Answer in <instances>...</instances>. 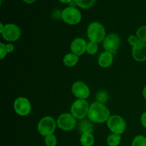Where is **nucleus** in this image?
<instances>
[{"instance_id": "obj_15", "label": "nucleus", "mask_w": 146, "mask_h": 146, "mask_svg": "<svg viewBox=\"0 0 146 146\" xmlns=\"http://www.w3.org/2000/svg\"><path fill=\"white\" fill-rule=\"evenodd\" d=\"M78 57L79 56L73 53H69L64 56V58H63V63L66 66L73 67L78 63V59H79Z\"/></svg>"}, {"instance_id": "obj_27", "label": "nucleus", "mask_w": 146, "mask_h": 146, "mask_svg": "<svg viewBox=\"0 0 146 146\" xmlns=\"http://www.w3.org/2000/svg\"><path fill=\"white\" fill-rule=\"evenodd\" d=\"M6 47H7V52L8 53H11L14 51V45H12V44H6Z\"/></svg>"}, {"instance_id": "obj_3", "label": "nucleus", "mask_w": 146, "mask_h": 146, "mask_svg": "<svg viewBox=\"0 0 146 146\" xmlns=\"http://www.w3.org/2000/svg\"><path fill=\"white\" fill-rule=\"evenodd\" d=\"M56 127V122L51 116H45L41 118L37 125V130L42 136H48L54 134Z\"/></svg>"}, {"instance_id": "obj_16", "label": "nucleus", "mask_w": 146, "mask_h": 146, "mask_svg": "<svg viewBox=\"0 0 146 146\" xmlns=\"http://www.w3.org/2000/svg\"><path fill=\"white\" fill-rule=\"evenodd\" d=\"M80 142L83 146H93L94 144V137L91 132L82 133Z\"/></svg>"}, {"instance_id": "obj_11", "label": "nucleus", "mask_w": 146, "mask_h": 146, "mask_svg": "<svg viewBox=\"0 0 146 146\" xmlns=\"http://www.w3.org/2000/svg\"><path fill=\"white\" fill-rule=\"evenodd\" d=\"M71 91L78 99L86 100L90 95V89L83 81H76L71 87Z\"/></svg>"}, {"instance_id": "obj_20", "label": "nucleus", "mask_w": 146, "mask_h": 146, "mask_svg": "<svg viewBox=\"0 0 146 146\" xmlns=\"http://www.w3.org/2000/svg\"><path fill=\"white\" fill-rule=\"evenodd\" d=\"M98 44L95 42H92V41H90L89 43L87 44L86 46V52L88 53L90 55H94L95 54H96L97 51H98Z\"/></svg>"}, {"instance_id": "obj_29", "label": "nucleus", "mask_w": 146, "mask_h": 146, "mask_svg": "<svg viewBox=\"0 0 146 146\" xmlns=\"http://www.w3.org/2000/svg\"><path fill=\"white\" fill-rule=\"evenodd\" d=\"M143 96L144 98L146 100V85H145V86L144 87L143 91Z\"/></svg>"}, {"instance_id": "obj_1", "label": "nucleus", "mask_w": 146, "mask_h": 146, "mask_svg": "<svg viewBox=\"0 0 146 146\" xmlns=\"http://www.w3.org/2000/svg\"><path fill=\"white\" fill-rule=\"evenodd\" d=\"M88 118L91 121L96 123L107 122L110 118V111L104 104L96 101L90 105Z\"/></svg>"}, {"instance_id": "obj_21", "label": "nucleus", "mask_w": 146, "mask_h": 146, "mask_svg": "<svg viewBox=\"0 0 146 146\" xmlns=\"http://www.w3.org/2000/svg\"><path fill=\"white\" fill-rule=\"evenodd\" d=\"M44 143L46 146H56L58 141H57L56 137L54 134H52V135H49L45 137Z\"/></svg>"}, {"instance_id": "obj_22", "label": "nucleus", "mask_w": 146, "mask_h": 146, "mask_svg": "<svg viewBox=\"0 0 146 146\" xmlns=\"http://www.w3.org/2000/svg\"><path fill=\"white\" fill-rule=\"evenodd\" d=\"M136 36L140 41L146 42V26H143L137 30Z\"/></svg>"}, {"instance_id": "obj_6", "label": "nucleus", "mask_w": 146, "mask_h": 146, "mask_svg": "<svg viewBox=\"0 0 146 146\" xmlns=\"http://www.w3.org/2000/svg\"><path fill=\"white\" fill-rule=\"evenodd\" d=\"M61 17L64 22L70 25H75L81 21L82 16L78 9L75 7H68L63 10Z\"/></svg>"}, {"instance_id": "obj_14", "label": "nucleus", "mask_w": 146, "mask_h": 146, "mask_svg": "<svg viewBox=\"0 0 146 146\" xmlns=\"http://www.w3.org/2000/svg\"><path fill=\"white\" fill-rule=\"evenodd\" d=\"M113 61V54L108 51H105L99 56L98 63V65L102 68H108L112 64Z\"/></svg>"}, {"instance_id": "obj_8", "label": "nucleus", "mask_w": 146, "mask_h": 146, "mask_svg": "<svg viewBox=\"0 0 146 146\" xmlns=\"http://www.w3.org/2000/svg\"><path fill=\"white\" fill-rule=\"evenodd\" d=\"M76 125V118L71 113H62L57 119V125L60 129L70 131L74 129Z\"/></svg>"}, {"instance_id": "obj_24", "label": "nucleus", "mask_w": 146, "mask_h": 146, "mask_svg": "<svg viewBox=\"0 0 146 146\" xmlns=\"http://www.w3.org/2000/svg\"><path fill=\"white\" fill-rule=\"evenodd\" d=\"M140 40L138 39V37L136 36H133V35H131L128 36V44H130L132 46H134L135 45H136L138 42H139Z\"/></svg>"}, {"instance_id": "obj_18", "label": "nucleus", "mask_w": 146, "mask_h": 146, "mask_svg": "<svg viewBox=\"0 0 146 146\" xmlns=\"http://www.w3.org/2000/svg\"><path fill=\"white\" fill-rule=\"evenodd\" d=\"M96 0H74L76 4L82 9H89L95 4Z\"/></svg>"}, {"instance_id": "obj_23", "label": "nucleus", "mask_w": 146, "mask_h": 146, "mask_svg": "<svg viewBox=\"0 0 146 146\" xmlns=\"http://www.w3.org/2000/svg\"><path fill=\"white\" fill-rule=\"evenodd\" d=\"M96 99L97 101L101 104H104L108 100V94L105 91H100L98 94H96Z\"/></svg>"}, {"instance_id": "obj_12", "label": "nucleus", "mask_w": 146, "mask_h": 146, "mask_svg": "<svg viewBox=\"0 0 146 146\" xmlns=\"http://www.w3.org/2000/svg\"><path fill=\"white\" fill-rule=\"evenodd\" d=\"M132 56L138 62L146 61V42L139 41L136 45L133 46Z\"/></svg>"}, {"instance_id": "obj_7", "label": "nucleus", "mask_w": 146, "mask_h": 146, "mask_svg": "<svg viewBox=\"0 0 146 146\" xmlns=\"http://www.w3.org/2000/svg\"><path fill=\"white\" fill-rule=\"evenodd\" d=\"M0 33L3 38L7 41H15L21 36V30L19 27L14 24H7L4 25Z\"/></svg>"}, {"instance_id": "obj_28", "label": "nucleus", "mask_w": 146, "mask_h": 146, "mask_svg": "<svg viewBox=\"0 0 146 146\" xmlns=\"http://www.w3.org/2000/svg\"><path fill=\"white\" fill-rule=\"evenodd\" d=\"M23 1H24V2L27 3V4H32V3H34L36 0H23Z\"/></svg>"}, {"instance_id": "obj_31", "label": "nucleus", "mask_w": 146, "mask_h": 146, "mask_svg": "<svg viewBox=\"0 0 146 146\" xmlns=\"http://www.w3.org/2000/svg\"><path fill=\"white\" fill-rule=\"evenodd\" d=\"M3 1V0H1V1Z\"/></svg>"}, {"instance_id": "obj_17", "label": "nucleus", "mask_w": 146, "mask_h": 146, "mask_svg": "<svg viewBox=\"0 0 146 146\" xmlns=\"http://www.w3.org/2000/svg\"><path fill=\"white\" fill-rule=\"evenodd\" d=\"M121 135L115 133H111L107 138L106 143L108 146H118L121 143Z\"/></svg>"}, {"instance_id": "obj_26", "label": "nucleus", "mask_w": 146, "mask_h": 146, "mask_svg": "<svg viewBox=\"0 0 146 146\" xmlns=\"http://www.w3.org/2000/svg\"><path fill=\"white\" fill-rule=\"evenodd\" d=\"M141 122L143 126L146 129V111L141 115Z\"/></svg>"}, {"instance_id": "obj_19", "label": "nucleus", "mask_w": 146, "mask_h": 146, "mask_svg": "<svg viewBox=\"0 0 146 146\" xmlns=\"http://www.w3.org/2000/svg\"><path fill=\"white\" fill-rule=\"evenodd\" d=\"M132 146H146V138L142 135H136L133 140Z\"/></svg>"}, {"instance_id": "obj_10", "label": "nucleus", "mask_w": 146, "mask_h": 146, "mask_svg": "<svg viewBox=\"0 0 146 146\" xmlns=\"http://www.w3.org/2000/svg\"><path fill=\"white\" fill-rule=\"evenodd\" d=\"M121 44V38L116 34H110L106 36L103 41V46L106 51L115 54L118 51Z\"/></svg>"}, {"instance_id": "obj_30", "label": "nucleus", "mask_w": 146, "mask_h": 146, "mask_svg": "<svg viewBox=\"0 0 146 146\" xmlns=\"http://www.w3.org/2000/svg\"><path fill=\"white\" fill-rule=\"evenodd\" d=\"M61 2L65 3V4H67V3H71L73 0H59Z\"/></svg>"}, {"instance_id": "obj_9", "label": "nucleus", "mask_w": 146, "mask_h": 146, "mask_svg": "<svg viewBox=\"0 0 146 146\" xmlns=\"http://www.w3.org/2000/svg\"><path fill=\"white\" fill-rule=\"evenodd\" d=\"M14 109L17 115L26 116L31 112V106L30 101L25 97H19L14 102Z\"/></svg>"}, {"instance_id": "obj_4", "label": "nucleus", "mask_w": 146, "mask_h": 146, "mask_svg": "<svg viewBox=\"0 0 146 146\" xmlns=\"http://www.w3.org/2000/svg\"><path fill=\"white\" fill-rule=\"evenodd\" d=\"M90 106L86 100L77 99L73 103L71 107V113L76 119H84L88 115Z\"/></svg>"}, {"instance_id": "obj_2", "label": "nucleus", "mask_w": 146, "mask_h": 146, "mask_svg": "<svg viewBox=\"0 0 146 146\" xmlns=\"http://www.w3.org/2000/svg\"><path fill=\"white\" fill-rule=\"evenodd\" d=\"M87 35L90 41L96 44L104 41L106 38V30L101 23L94 21L88 25L87 28Z\"/></svg>"}, {"instance_id": "obj_13", "label": "nucleus", "mask_w": 146, "mask_h": 146, "mask_svg": "<svg viewBox=\"0 0 146 146\" xmlns=\"http://www.w3.org/2000/svg\"><path fill=\"white\" fill-rule=\"evenodd\" d=\"M86 41L82 38H76L71 44V53L81 56L86 51Z\"/></svg>"}, {"instance_id": "obj_25", "label": "nucleus", "mask_w": 146, "mask_h": 146, "mask_svg": "<svg viewBox=\"0 0 146 146\" xmlns=\"http://www.w3.org/2000/svg\"><path fill=\"white\" fill-rule=\"evenodd\" d=\"M7 53L8 52H7L6 44H4L2 42L0 43V58H1V59H3L7 56Z\"/></svg>"}, {"instance_id": "obj_5", "label": "nucleus", "mask_w": 146, "mask_h": 146, "mask_svg": "<svg viewBox=\"0 0 146 146\" xmlns=\"http://www.w3.org/2000/svg\"><path fill=\"white\" fill-rule=\"evenodd\" d=\"M107 126L112 133L121 135L126 129V123L121 116L113 115H111L107 121Z\"/></svg>"}]
</instances>
